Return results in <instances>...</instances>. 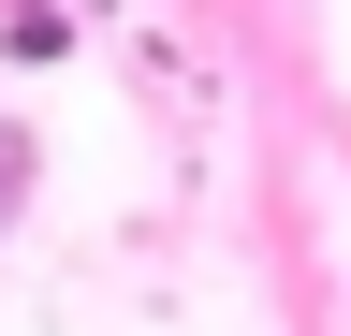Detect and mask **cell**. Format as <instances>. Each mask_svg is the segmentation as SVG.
Returning <instances> with one entry per match:
<instances>
[{"instance_id": "obj_1", "label": "cell", "mask_w": 351, "mask_h": 336, "mask_svg": "<svg viewBox=\"0 0 351 336\" xmlns=\"http://www.w3.org/2000/svg\"><path fill=\"white\" fill-rule=\"evenodd\" d=\"M15 190H29V161H15V132H0V220H15Z\"/></svg>"}]
</instances>
